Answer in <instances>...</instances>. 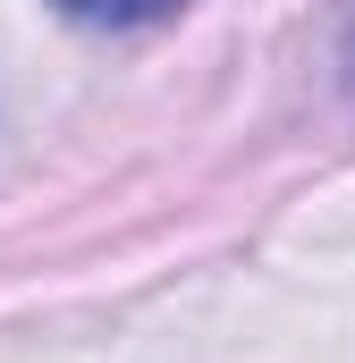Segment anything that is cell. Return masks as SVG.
I'll list each match as a JSON object with an SVG mask.
<instances>
[{
  "instance_id": "obj_1",
  "label": "cell",
  "mask_w": 355,
  "mask_h": 363,
  "mask_svg": "<svg viewBox=\"0 0 355 363\" xmlns=\"http://www.w3.org/2000/svg\"><path fill=\"white\" fill-rule=\"evenodd\" d=\"M68 17H85V26H153V17H170L186 0H60Z\"/></svg>"
},
{
  "instance_id": "obj_2",
  "label": "cell",
  "mask_w": 355,
  "mask_h": 363,
  "mask_svg": "<svg viewBox=\"0 0 355 363\" xmlns=\"http://www.w3.org/2000/svg\"><path fill=\"white\" fill-rule=\"evenodd\" d=\"M347 68H355V26H347Z\"/></svg>"
}]
</instances>
